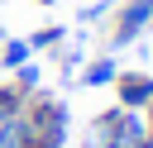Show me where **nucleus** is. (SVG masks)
<instances>
[{
  "mask_svg": "<svg viewBox=\"0 0 153 148\" xmlns=\"http://www.w3.org/2000/svg\"><path fill=\"white\" fill-rule=\"evenodd\" d=\"M115 86H120V110H148L153 105V76L148 72H124V76H115Z\"/></svg>",
  "mask_w": 153,
  "mask_h": 148,
  "instance_id": "obj_2",
  "label": "nucleus"
},
{
  "mask_svg": "<svg viewBox=\"0 0 153 148\" xmlns=\"http://www.w3.org/2000/svg\"><path fill=\"white\" fill-rule=\"evenodd\" d=\"M115 76H120V72H115V62H110V57H100V62H91V67H86V86H110Z\"/></svg>",
  "mask_w": 153,
  "mask_h": 148,
  "instance_id": "obj_6",
  "label": "nucleus"
},
{
  "mask_svg": "<svg viewBox=\"0 0 153 148\" xmlns=\"http://www.w3.org/2000/svg\"><path fill=\"white\" fill-rule=\"evenodd\" d=\"M143 148H153V143H143Z\"/></svg>",
  "mask_w": 153,
  "mask_h": 148,
  "instance_id": "obj_12",
  "label": "nucleus"
},
{
  "mask_svg": "<svg viewBox=\"0 0 153 148\" xmlns=\"http://www.w3.org/2000/svg\"><path fill=\"white\" fill-rule=\"evenodd\" d=\"M24 110V91L19 86H0V119L5 115H19Z\"/></svg>",
  "mask_w": 153,
  "mask_h": 148,
  "instance_id": "obj_7",
  "label": "nucleus"
},
{
  "mask_svg": "<svg viewBox=\"0 0 153 148\" xmlns=\"http://www.w3.org/2000/svg\"><path fill=\"white\" fill-rule=\"evenodd\" d=\"M143 143H148L143 110H120V119H115V134H110V148H143Z\"/></svg>",
  "mask_w": 153,
  "mask_h": 148,
  "instance_id": "obj_4",
  "label": "nucleus"
},
{
  "mask_svg": "<svg viewBox=\"0 0 153 148\" xmlns=\"http://www.w3.org/2000/svg\"><path fill=\"white\" fill-rule=\"evenodd\" d=\"M29 115V143L33 148H62L67 143V105L62 100H33L24 105Z\"/></svg>",
  "mask_w": 153,
  "mask_h": 148,
  "instance_id": "obj_1",
  "label": "nucleus"
},
{
  "mask_svg": "<svg viewBox=\"0 0 153 148\" xmlns=\"http://www.w3.org/2000/svg\"><path fill=\"white\" fill-rule=\"evenodd\" d=\"M38 5H53V0H38Z\"/></svg>",
  "mask_w": 153,
  "mask_h": 148,
  "instance_id": "obj_11",
  "label": "nucleus"
},
{
  "mask_svg": "<svg viewBox=\"0 0 153 148\" xmlns=\"http://www.w3.org/2000/svg\"><path fill=\"white\" fill-rule=\"evenodd\" d=\"M148 5H153V0H148Z\"/></svg>",
  "mask_w": 153,
  "mask_h": 148,
  "instance_id": "obj_13",
  "label": "nucleus"
},
{
  "mask_svg": "<svg viewBox=\"0 0 153 148\" xmlns=\"http://www.w3.org/2000/svg\"><path fill=\"white\" fill-rule=\"evenodd\" d=\"M148 14H153V5H148V0H129V5L120 10V29H115L110 48H124V43H134V38L148 29Z\"/></svg>",
  "mask_w": 153,
  "mask_h": 148,
  "instance_id": "obj_3",
  "label": "nucleus"
},
{
  "mask_svg": "<svg viewBox=\"0 0 153 148\" xmlns=\"http://www.w3.org/2000/svg\"><path fill=\"white\" fill-rule=\"evenodd\" d=\"M29 148H33V143H29Z\"/></svg>",
  "mask_w": 153,
  "mask_h": 148,
  "instance_id": "obj_14",
  "label": "nucleus"
},
{
  "mask_svg": "<svg viewBox=\"0 0 153 148\" xmlns=\"http://www.w3.org/2000/svg\"><path fill=\"white\" fill-rule=\"evenodd\" d=\"M14 72H19V91H33V86H38V67H33V62H24V67H14Z\"/></svg>",
  "mask_w": 153,
  "mask_h": 148,
  "instance_id": "obj_9",
  "label": "nucleus"
},
{
  "mask_svg": "<svg viewBox=\"0 0 153 148\" xmlns=\"http://www.w3.org/2000/svg\"><path fill=\"white\" fill-rule=\"evenodd\" d=\"M148 29H153V14H148Z\"/></svg>",
  "mask_w": 153,
  "mask_h": 148,
  "instance_id": "obj_10",
  "label": "nucleus"
},
{
  "mask_svg": "<svg viewBox=\"0 0 153 148\" xmlns=\"http://www.w3.org/2000/svg\"><path fill=\"white\" fill-rule=\"evenodd\" d=\"M29 53H33V48H29V38H14V43H5V48H0V67H24V62H29Z\"/></svg>",
  "mask_w": 153,
  "mask_h": 148,
  "instance_id": "obj_5",
  "label": "nucleus"
},
{
  "mask_svg": "<svg viewBox=\"0 0 153 148\" xmlns=\"http://www.w3.org/2000/svg\"><path fill=\"white\" fill-rule=\"evenodd\" d=\"M53 43H62V29H43V33L29 38V48H53Z\"/></svg>",
  "mask_w": 153,
  "mask_h": 148,
  "instance_id": "obj_8",
  "label": "nucleus"
}]
</instances>
